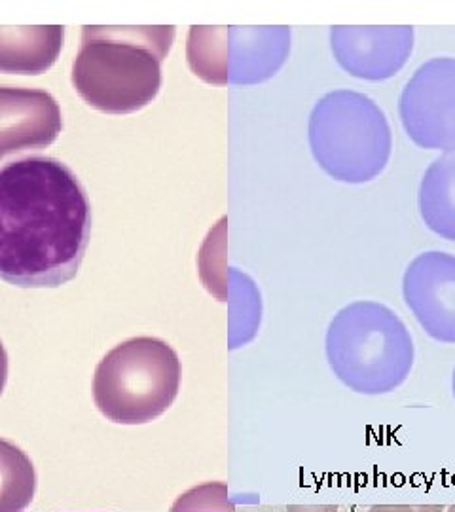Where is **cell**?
<instances>
[{"mask_svg":"<svg viewBox=\"0 0 455 512\" xmlns=\"http://www.w3.org/2000/svg\"><path fill=\"white\" fill-rule=\"evenodd\" d=\"M287 512H338L336 505H289Z\"/></svg>","mask_w":455,"mask_h":512,"instance_id":"obj_11","label":"cell"},{"mask_svg":"<svg viewBox=\"0 0 455 512\" xmlns=\"http://www.w3.org/2000/svg\"><path fill=\"white\" fill-rule=\"evenodd\" d=\"M6 382H8V353H6V349H4L2 342H0V395H2L4 387H6Z\"/></svg>","mask_w":455,"mask_h":512,"instance_id":"obj_12","label":"cell"},{"mask_svg":"<svg viewBox=\"0 0 455 512\" xmlns=\"http://www.w3.org/2000/svg\"><path fill=\"white\" fill-rule=\"evenodd\" d=\"M332 372L364 395H383L408 378L414 363L412 338L385 306L357 302L340 311L327 332Z\"/></svg>","mask_w":455,"mask_h":512,"instance_id":"obj_3","label":"cell"},{"mask_svg":"<svg viewBox=\"0 0 455 512\" xmlns=\"http://www.w3.org/2000/svg\"><path fill=\"white\" fill-rule=\"evenodd\" d=\"M63 27H0V73L48 71L63 48Z\"/></svg>","mask_w":455,"mask_h":512,"instance_id":"obj_7","label":"cell"},{"mask_svg":"<svg viewBox=\"0 0 455 512\" xmlns=\"http://www.w3.org/2000/svg\"><path fill=\"white\" fill-rule=\"evenodd\" d=\"M446 512H455V505H452V507H450Z\"/></svg>","mask_w":455,"mask_h":512,"instance_id":"obj_15","label":"cell"},{"mask_svg":"<svg viewBox=\"0 0 455 512\" xmlns=\"http://www.w3.org/2000/svg\"><path fill=\"white\" fill-rule=\"evenodd\" d=\"M63 129L61 109L50 93L0 88V160L50 147Z\"/></svg>","mask_w":455,"mask_h":512,"instance_id":"obj_5","label":"cell"},{"mask_svg":"<svg viewBox=\"0 0 455 512\" xmlns=\"http://www.w3.org/2000/svg\"><path fill=\"white\" fill-rule=\"evenodd\" d=\"M181 387V361L164 340L139 336L110 349L93 376V401L114 423L160 418Z\"/></svg>","mask_w":455,"mask_h":512,"instance_id":"obj_4","label":"cell"},{"mask_svg":"<svg viewBox=\"0 0 455 512\" xmlns=\"http://www.w3.org/2000/svg\"><path fill=\"white\" fill-rule=\"evenodd\" d=\"M438 270L412 266L404 277V296L421 327L431 338L455 344V258L440 255Z\"/></svg>","mask_w":455,"mask_h":512,"instance_id":"obj_6","label":"cell"},{"mask_svg":"<svg viewBox=\"0 0 455 512\" xmlns=\"http://www.w3.org/2000/svg\"><path fill=\"white\" fill-rule=\"evenodd\" d=\"M37 494V471L31 458L0 439V512H27Z\"/></svg>","mask_w":455,"mask_h":512,"instance_id":"obj_8","label":"cell"},{"mask_svg":"<svg viewBox=\"0 0 455 512\" xmlns=\"http://www.w3.org/2000/svg\"><path fill=\"white\" fill-rule=\"evenodd\" d=\"M454 397H455V370H454Z\"/></svg>","mask_w":455,"mask_h":512,"instance_id":"obj_16","label":"cell"},{"mask_svg":"<svg viewBox=\"0 0 455 512\" xmlns=\"http://www.w3.org/2000/svg\"><path fill=\"white\" fill-rule=\"evenodd\" d=\"M169 512H232L228 486L224 482H205L179 495Z\"/></svg>","mask_w":455,"mask_h":512,"instance_id":"obj_9","label":"cell"},{"mask_svg":"<svg viewBox=\"0 0 455 512\" xmlns=\"http://www.w3.org/2000/svg\"><path fill=\"white\" fill-rule=\"evenodd\" d=\"M91 205L78 177L54 158L0 169V279L54 289L76 277L88 251Z\"/></svg>","mask_w":455,"mask_h":512,"instance_id":"obj_1","label":"cell"},{"mask_svg":"<svg viewBox=\"0 0 455 512\" xmlns=\"http://www.w3.org/2000/svg\"><path fill=\"white\" fill-rule=\"evenodd\" d=\"M368 512H416L414 507L408 505H380V507H372Z\"/></svg>","mask_w":455,"mask_h":512,"instance_id":"obj_13","label":"cell"},{"mask_svg":"<svg viewBox=\"0 0 455 512\" xmlns=\"http://www.w3.org/2000/svg\"><path fill=\"white\" fill-rule=\"evenodd\" d=\"M173 38V27H84L74 90L101 112L143 109L160 92L162 61Z\"/></svg>","mask_w":455,"mask_h":512,"instance_id":"obj_2","label":"cell"},{"mask_svg":"<svg viewBox=\"0 0 455 512\" xmlns=\"http://www.w3.org/2000/svg\"><path fill=\"white\" fill-rule=\"evenodd\" d=\"M440 173L444 177L442 181V202H444V211L437 232L446 238L455 239V158H444L438 160Z\"/></svg>","mask_w":455,"mask_h":512,"instance_id":"obj_10","label":"cell"},{"mask_svg":"<svg viewBox=\"0 0 455 512\" xmlns=\"http://www.w3.org/2000/svg\"><path fill=\"white\" fill-rule=\"evenodd\" d=\"M416 512H442L444 507L442 505H435V507H414Z\"/></svg>","mask_w":455,"mask_h":512,"instance_id":"obj_14","label":"cell"}]
</instances>
